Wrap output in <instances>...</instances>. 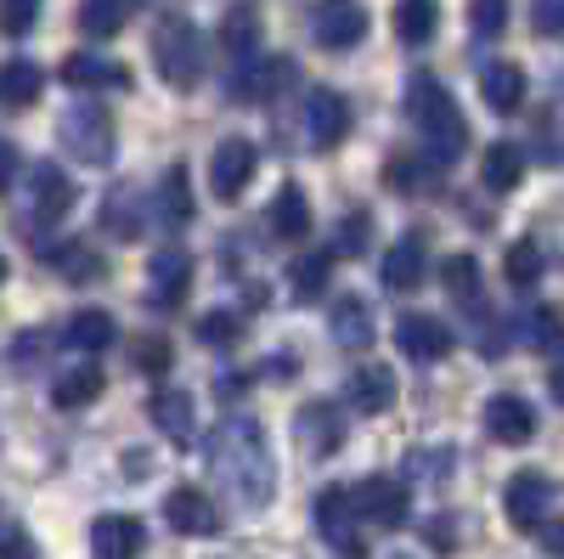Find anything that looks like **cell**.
<instances>
[{
	"label": "cell",
	"mask_w": 564,
	"mask_h": 559,
	"mask_svg": "<svg viewBox=\"0 0 564 559\" xmlns=\"http://www.w3.org/2000/svg\"><path fill=\"white\" fill-rule=\"evenodd\" d=\"M215 475L231 486V497H238L243 508H260L271 503V447L260 436V424H249V418H231V424L215 436Z\"/></svg>",
	"instance_id": "6da1fadb"
},
{
	"label": "cell",
	"mask_w": 564,
	"mask_h": 559,
	"mask_svg": "<svg viewBox=\"0 0 564 559\" xmlns=\"http://www.w3.org/2000/svg\"><path fill=\"white\" fill-rule=\"evenodd\" d=\"M406 114L423 136V159H435V164H457L463 148H468V119L457 114L452 103V90L430 74H412L406 85Z\"/></svg>",
	"instance_id": "7a4b0ae2"
},
{
	"label": "cell",
	"mask_w": 564,
	"mask_h": 559,
	"mask_svg": "<svg viewBox=\"0 0 564 559\" xmlns=\"http://www.w3.org/2000/svg\"><path fill=\"white\" fill-rule=\"evenodd\" d=\"M153 63H159V79L164 85L193 90L204 79V34L186 23V18H164L153 29Z\"/></svg>",
	"instance_id": "3957f363"
},
{
	"label": "cell",
	"mask_w": 564,
	"mask_h": 559,
	"mask_svg": "<svg viewBox=\"0 0 564 559\" xmlns=\"http://www.w3.org/2000/svg\"><path fill=\"white\" fill-rule=\"evenodd\" d=\"M57 142H63V153H74L79 164H108L113 159V148H119V136H113V119H108V108H68L63 119H57Z\"/></svg>",
	"instance_id": "277c9868"
},
{
	"label": "cell",
	"mask_w": 564,
	"mask_h": 559,
	"mask_svg": "<svg viewBox=\"0 0 564 559\" xmlns=\"http://www.w3.org/2000/svg\"><path fill=\"white\" fill-rule=\"evenodd\" d=\"M345 136H350V103L339 97V90L316 85L311 97H305V142L316 153H334Z\"/></svg>",
	"instance_id": "5b68a950"
},
{
	"label": "cell",
	"mask_w": 564,
	"mask_h": 559,
	"mask_svg": "<svg viewBox=\"0 0 564 559\" xmlns=\"http://www.w3.org/2000/svg\"><path fill=\"white\" fill-rule=\"evenodd\" d=\"M254 142H243V136H226V142L209 153V186H215V198L231 204V198H243V186L254 181Z\"/></svg>",
	"instance_id": "8992f818"
},
{
	"label": "cell",
	"mask_w": 564,
	"mask_h": 559,
	"mask_svg": "<svg viewBox=\"0 0 564 559\" xmlns=\"http://www.w3.org/2000/svg\"><path fill=\"white\" fill-rule=\"evenodd\" d=\"M350 497H356V515H367L372 526H384V531L406 526V515H412V497H406V486L395 475H367Z\"/></svg>",
	"instance_id": "52a82bcc"
},
{
	"label": "cell",
	"mask_w": 564,
	"mask_h": 559,
	"mask_svg": "<svg viewBox=\"0 0 564 559\" xmlns=\"http://www.w3.org/2000/svg\"><path fill=\"white\" fill-rule=\"evenodd\" d=\"M311 34H316V45H327V52H350V45L367 34V12H361V0H316V12H311Z\"/></svg>",
	"instance_id": "ba28073f"
},
{
	"label": "cell",
	"mask_w": 564,
	"mask_h": 559,
	"mask_svg": "<svg viewBox=\"0 0 564 559\" xmlns=\"http://www.w3.org/2000/svg\"><path fill=\"white\" fill-rule=\"evenodd\" d=\"M547 503H553V486H547L542 475H513L508 492H502L508 526H513V531H525V537H536V531L553 520V515H547Z\"/></svg>",
	"instance_id": "9c48e42d"
},
{
	"label": "cell",
	"mask_w": 564,
	"mask_h": 559,
	"mask_svg": "<svg viewBox=\"0 0 564 559\" xmlns=\"http://www.w3.org/2000/svg\"><path fill=\"white\" fill-rule=\"evenodd\" d=\"M316 531L334 542L345 559H361V553H367L361 537H356V497H350L345 486H327V492L316 497Z\"/></svg>",
	"instance_id": "30bf717a"
},
{
	"label": "cell",
	"mask_w": 564,
	"mask_h": 559,
	"mask_svg": "<svg viewBox=\"0 0 564 559\" xmlns=\"http://www.w3.org/2000/svg\"><path fill=\"white\" fill-rule=\"evenodd\" d=\"M186 289H193V255L186 249H159L148 260V300L159 311H175L186 300Z\"/></svg>",
	"instance_id": "8fae6325"
},
{
	"label": "cell",
	"mask_w": 564,
	"mask_h": 559,
	"mask_svg": "<svg viewBox=\"0 0 564 559\" xmlns=\"http://www.w3.org/2000/svg\"><path fill=\"white\" fill-rule=\"evenodd\" d=\"M148 548V526L135 515H97L90 520V553L97 559H141Z\"/></svg>",
	"instance_id": "7c38bea8"
},
{
	"label": "cell",
	"mask_w": 564,
	"mask_h": 559,
	"mask_svg": "<svg viewBox=\"0 0 564 559\" xmlns=\"http://www.w3.org/2000/svg\"><path fill=\"white\" fill-rule=\"evenodd\" d=\"M480 424H486V436L502 441V447H525V441L536 436V412H531L525 396H491L486 412H480Z\"/></svg>",
	"instance_id": "4fadbf2b"
},
{
	"label": "cell",
	"mask_w": 564,
	"mask_h": 559,
	"mask_svg": "<svg viewBox=\"0 0 564 559\" xmlns=\"http://www.w3.org/2000/svg\"><path fill=\"white\" fill-rule=\"evenodd\" d=\"M164 520H170V531H181V537H215V531H220V508H215L198 486H175V492L164 497Z\"/></svg>",
	"instance_id": "5bb4252c"
},
{
	"label": "cell",
	"mask_w": 564,
	"mask_h": 559,
	"mask_svg": "<svg viewBox=\"0 0 564 559\" xmlns=\"http://www.w3.org/2000/svg\"><path fill=\"white\" fill-rule=\"evenodd\" d=\"M294 85V63L289 57H254V63H238V79H231V97L243 103H271L276 90Z\"/></svg>",
	"instance_id": "9a60e30c"
},
{
	"label": "cell",
	"mask_w": 564,
	"mask_h": 559,
	"mask_svg": "<svg viewBox=\"0 0 564 559\" xmlns=\"http://www.w3.org/2000/svg\"><path fill=\"white\" fill-rule=\"evenodd\" d=\"M294 430H300V447L311 458H327V452L345 447V424H339V407L334 401H305L294 412Z\"/></svg>",
	"instance_id": "2e32d148"
},
{
	"label": "cell",
	"mask_w": 564,
	"mask_h": 559,
	"mask_svg": "<svg viewBox=\"0 0 564 559\" xmlns=\"http://www.w3.org/2000/svg\"><path fill=\"white\" fill-rule=\"evenodd\" d=\"M148 412H153L159 436H170L175 447H193V436H198V418H193V396H186V390H175V385L153 390Z\"/></svg>",
	"instance_id": "e0dca14e"
},
{
	"label": "cell",
	"mask_w": 564,
	"mask_h": 559,
	"mask_svg": "<svg viewBox=\"0 0 564 559\" xmlns=\"http://www.w3.org/2000/svg\"><path fill=\"white\" fill-rule=\"evenodd\" d=\"M63 85H74V90H124L130 68L113 63V57H97V52H74V57H63Z\"/></svg>",
	"instance_id": "ac0fdd59"
},
{
	"label": "cell",
	"mask_w": 564,
	"mask_h": 559,
	"mask_svg": "<svg viewBox=\"0 0 564 559\" xmlns=\"http://www.w3.org/2000/svg\"><path fill=\"white\" fill-rule=\"evenodd\" d=\"M395 345H401V356H412V362H441V356L452 351V334H446V322L412 311V316H401Z\"/></svg>",
	"instance_id": "d6986e66"
},
{
	"label": "cell",
	"mask_w": 564,
	"mask_h": 559,
	"mask_svg": "<svg viewBox=\"0 0 564 559\" xmlns=\"http://www.w3.org/2000/svg\"><path fill=\"white\" fill-rule=\"evenodd\" d=\"M29 204H34V221H63L74 209V181L57 170V164H34L29 170Z\"/></svg>",
	"instance_id": "ffe728a7"
},
{
	"label": "cell",
	"mask_w": 564,
	"mask_h": 559,
	"mask_svg": "<svg viewBox=\"0 0 564 559\" xmlns=\"http://www.w3.org/2000/svg\"><path fill=\"white\" fill-rule=\"evenodd\" d=\"M480 97L491 114H520L525 108V68L520 63H486L480 68Z\"/></svg>",
	"instance_id": "44dd1931"
},
{
	"label": "cell",
	"mask_w": 564,
	"mask_h": 559,
	"mask_svg": "<svg viewBox=\"0 0 564 559\" xmlns=\"http://www.w3.org/2000/svg\"><path fill=\"white\" fill-rule=\"evenodd\" d=\"M271 232H276L282 244H305L311 238V198L300 193L294 181L276 186V198H271Z\"/></svg>",
	"instance_id": "7402d4cb"
},
{
	"label": "cell",
	"mask_w": 564,
	"mask_h": 559,
	"mask_svg": "<svg viewBox=\"0 0 564 559\" xmlns=\"http://www.w3.org/2000/svg\"><path fill=\"white\" fill-rule=\"evenodd\" d=\"M345 401H350L361 418L384 412V407L395 401V379H390V367H356V373H350V385H345Z\"/></svg>",
	"instance_id": "603a6c76"
},
{
	"label": "cell",
	"mask_w": 564,
	"mask_h": 559,
	"mask_svg": "<svg viewBox=\"0 0 564 559\" xmlns=\"http://www.w3.org/2000/svg\"><path fill=\"white\" fill-rule=\"evenodd\" d=\"M327 334H334L345 351L372 345V305H367V300H356V294H345V300L334 305V316H327Z\"/></svg>",
	"instance_id": "cb8c5ba5"
},
{
	"label": "cell",
	"mask_w": 564,
	"mask_h": 559,
	"mask_svg": "<svg viewBox=\"0 0 564 559\" xmlns=\"http://www.w3.org/2000/svg\"><path fill=\"white\" fill-rule=\"evenodd\" d=\"M220 52L238 57V63L260 57V18H254V7H238V12L220 18Z\"/></svg>",
	"instance_id": "d4e9b609"
},
{
	"label": "cell",
	"mask_w": 564,
	"mask_h": 559,
	"mask_svg": "<svg viewBox=\"0 0 564 559\" xmlns=\"http://www.w3.org/2000/svg\"><path fill=\"white\" fill-rule=\"evenodd\" d=\"M390 23H395V40L401 45H430L435 40V23H441V7H435V0H395Z\"/></svg>",
	"instance_id": "484cf974"
},
{
	"label": "cell",
	"mask_w": 564,
	"mask_h": 559,
	"mask_svg": "<svg viewBox=\"0 0 564 559\" xmlns=\"http://www.w3.org/2000/svg\"><path fill=\"white\" fill-rule=\"evenodd\" d=\"M102 367H68V373H57V379H52V401L63 407V412H74V407H90V401H97L102 396Z\"/></svg>",
	"instance_id": "4316f807"
},
{
	"label": "cell",
	"mask_w": 564,
	"mask_h": 559,
	"mask_svg": "<svg viewBox=\"0 0 564 559\" xmlns=\"http://www.w3.org/2000/svg\"><path fill=\"white\" fill-rule=\"evenodd\" d=\"M63 345L68 351H108L113 345V316L108 311H74L68 322H63Z\"/></svg>",
	"instance_id": "83f0119b"
},
{
	"label": "cell",
	"mask_w": 564,
	"mask_h": 559,
	"mask_svg": "<svg viewBox=\"0 0 564 559\" xmlns=\"http://www.w3.org/2000/svg\"><path fill=\"white\" fill-rule=\"evenodd\" d=\"M525 175V153L513 148V142H491L486 159H480V181H486V193H513Z\"/></svg>",
	"instance_id": "f1b7e54d"
},
{
	"label": "cell",
	"mask_w": 564,
	"mask_h": 559,
	"mask_svg": "<svg viewBox=\"0 0 564 559\" xmlns=\"http://www.w3.org/2000/svg\"><path fill=\"white\" fill-rule=\"evenodd\" d=\"M327 277H334V255L327 249H311V255H300L294 266H289V289H294V300H322L327 294Z\"/></svg>",
	"instance_id": "f546056e"
},
{
	"label": "cell",
	"mask_w": 564,
	"mask_h": 559,
	"mask_svg": "<svg viewBox=\"0 0 564 559\" xmlns=\"http://www.w3.org/2000/svg\"><path fill=\"white\" fill-rule=\"evenodd\" d=\"M40 90H45V74H40V63H29V57H12L7 68H0V97H7V108H29V103H40Z\"/></svg>",
	"instance_id": "4dcf8cb0"
},
{
	"label": "cell",
	"mask_w": 564,
	"mask_h": 559,
	"mask_svg": "<svg viewBox=\"0 0 564 559\" xmlns=\"http://www.w3.org/2000/svg\"><path fill=\"white\" fill-rule=\"evenodd\" d=\"M417 277H423V238H401L384 255V289L406 294V289H417Z\"/></svg>",
	"instance_id": "1f68e13d"
},
{
	"label": "cell",
	"mask_w": 564,
	"mask_h": 559,
	"mask_svg": "<svg viewBox=\"0 0 564 559\" xmlns=\"http://www.w3.org/2000/svg\"><path fill=\"white\" fill-rule=\"evenodd\" d=\"M159 209L164 221H193V175H186V164H170L164 181H159Z\"/></svg>",
	"instance_id": "d6a6232c"
},
{
	"label": "cell",
	"mask_w": 564,
	"mask_h": 559,
	"mask_svg": "<svg viewBox=\"0 0 564 559\" xmlns=\"http://www.w3.org/2000/svg\"><path fill=\"white\" fill-rule=\"evenodd\" d=\"M124 18H130V0H85V7H79V29H85L90 40L119 34Z\"/></svg>",
	"instance_id": "836d02e7"
},
{
	"label": "cell",
	"mask_w": 564,
	"mask_h": 559,
	"mask_svg": "<svg viewBox=\"0 0 564 559\" xmlns=\"http://www.w3.org/2000/svg\"><path fill=\"white\" fill-rule=\"evenodd\" d=\"M102 226L113 232V238H135V232H141V198L130 193V186H113V193H108Z\"/></svg>",
	"instance_id": "e575fe53"
},
{
	"label": "cell",
	"mask_w": 564,
	"mask_h": 559,
	"mask_svg": "<svg viewBox=\"0 0 564 559\" xmlns=\"http://www.w3.org/2000/svg\"><path fill=\"white\" fill-rule=\"evenodd\" d=\"M441 283H446V294H452V300L475 305V300H480V260H468V255H446Z\"/></svg>",
	"instance_id": "d590c367"
},
{
	"label": "cell",
	"mask_w": 564,
	"mask_h": 559,
	"mask_svg": "<svg viewBox=\"0 0 564 559\" xmlns=\"http://www.w3.org/2000/svg\"><path fill=\"white\" fill-rule=\"evenodd\" d=\"M542 249H536V238H520V244H508V260H502V271H508V283L513 289H536V277H542Z\"/></svg>",
	"instance_id": "8d00e7d4"
},
{
	"label": "cell",
	"mask_w": 564,
	"mask_h": 559,
	"mask_svg": "<svg viewBox=\"0 0 564 559\" xmlns=\"http://www.w3.org/2000/svg\"><path fill=\"white\" fill-rule=\"evenodd\" d=\"M34 255H45L63 277H102V260L90 255L85 244H45V249H34Z\"/></svg>",
	"instance_id": "74e56055"
},
{
	"label": "cell",
	"mask_w": 564,
	"mask_h": 559,
	"mask_svg": "<svg viewBox=\"0 0 564 559\" xmlns=\"http://www.w3.org/2000/svg\"><path fill=\"white\" fill-rule=\"evenodd\" d=\"M384 181L401 186V193H417V186H430L435 181V159H417V153H395L384 164Z\"/></svg>",
	"instance_id": "f35d334b"
},
{
	"label": "cell",
	"mask_w": 564,
	"mask_h": 559,
	"mask_svg": "<svg viewBox=\"0 0 564 559\" xmlns=\"http://www.w3.org/2000/svg\"><path fill=\"white\" fill-rule=\"evenodd\" d=\"M558 340H564V316H558L553 305H542V311L525 316V345H531V351H553Z\"/></svg>",
	"instance_id": "ab89813d"
},
{
	"label": "cell",
	"mask_w": 564,
	"mask_h": 559,
	"mask_svg": "<svg viewBox=\"0 0 564 559\" xmlns=\"http://www.w3.org/2000/svg\"><path fill=\"white\" fill-rule=\"evenodd\" d=\"M231 340H238V316H231V311H204L198 316V345H231Z\"/></svg>",
	"instance_id": "60d3db41"
},
{
	"label": "cell",
	"mask_w": 564,
	"mask_h": 559,
	"mask_svg": "<svg viewBox=\"0 0 564 559\" xmlns=\"http://www.w3.org/2000/svg\"><path fill=\"white\" fill-rule=\"evenodd\" d=\"M468 23H475V34H502L508 0H468Z\"/></svg>",
	"instance_id": "b9f144b4"
},
{
	"label": "cell",
	"mask_w": 564,
	"mask_h": 559,
	"mask_svg": "<svg viewBox=\"0 0 564 559\" xmlns=\"http://www.w3.org/2000/svg\"><path fill=\"white\" fill-rule=\"evenodd\" d=\"M531 34H542V40L564 34V0H531Z\"/></svg>",
	"instance_id": "7bdbcfd3"
},
{
	"label": "cell",
	"mask_w": 564,
	"mask_h": 559,
	"mask_svg": "<svg viewBox=\"0 0 564 559\" xmlns=\"http://www.w3.org/2000/svg\"><path fill=\"white\" fill-rule=\"evenodd\" d=\"M367 232H372V215H345V226H339V255H361V249H367Z\"/></svg>",
	"instance_id": "ee69618b"
},
{
	"label": "cell",
	"mask_w": 564,
	"mask_h": 559,
	"mask_svg": "<svg viewBox=\"0 0 564 559\" xmlns=\"http://www.w3.org/2000/svg\"><path fill=\"white\" fill-rule=\"evenodd\" d=\"M0 18H7V34H29L34 18H40V0H7V7H0Z\"/></svg>",
	"instance_id": "f6af8a7d"
},
{
	"label": "cell",
	"mask_w": 564,
	"mask_h": 559,
	"mask_svg": "<svg viewBox=\"0 0 564 559\" xmlns=\"http://www.w3.org/2000/svg\"><path fill=\"white\" fill-rule=\"evenodd\" d=\"M135 367H148V373H164V367H170V345H164L159 334H153V340H141V345H135Z\"/></svg>",
	"instance_id": "bcb514c9"
},
{
	"label": "cell",
	"mask_w": 564,
	"mask_h": 559,
	"mask_svg": "<svg viewBox=\"0 0 564 559\" xmlns=\"http://www.w3.org/2000/svg\"><path fill=\"white\" fill-rule=\"evenodd\" d=\"M536 542H542V548H547L553 559H564V515H553V520H547V526L536 531Z\"/></svg>",
	"instance_id": "7dc6e473"
},
{
	"label": "cell",
	"mask_w": 564,
	"mask_h": 559,
	"mask_svg": "<svg viewBox=\"0 0 564 559\" xmlns=\"http://www.w3.org/2000/svg\"><path fill=\"white\" fill-rule=\"evenodd\" d=\"M7 559H34V542L23 526H7Z\"/></svg>",
	"instance_id": "c3c4849f"
},
{
	"label": "cell",
	"mask_w": 564,
	"mask_h": 559,
	"mask_svg": "<svg viewBox=\"0 0 564 559\" xmlns=\"http://www.w3.org/2000/svg\"><path fill=\"white\" fill-rule=\"evenodd\" d=\"M553 396H558V401H564V362H558V367H553Z\"/></svg>",
	"instance_id": "681fc988"
}]
</instances>
